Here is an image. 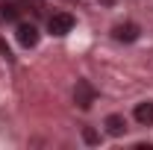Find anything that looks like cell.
<instances>
[{"label":"cell","instance_id":"1","mask_svg":"<svg viewBox=\"0 0 153 150\" xmlns=\"http://www.w3.org/2000/svg\"><path fill=\"white\" fill-rule=\"evenodd\" d=\"M94 97H97V91H94V85H91L88 79H76V88H74V103L79 106V109H88V106L94 103Z\"/></svg>","mask_w":153,"mask_h":150},{"label":"cell","instance_id":"2","mask_svg":"<svg viewBox=\"0 0 153 150\" xmlns=\"http://www.w3.org/2000/svg\"><path fill=\"white\" fill-rule=\"evenodd\" d=\"M47 30H50L53 36H68V33L74 30V18H71L68 12H53V15L47 18Z\"/></svg>","mask_w":153,"mask_h":150},{"label":"cell","instance_id":"3","mask_svg":"<svg viewBox=\"0 0 153 150\" xmlns=\"http://www.w3.org/2000/svg\"><path fill=\"white\" fill-rule=\"evenodd\" d=\"M18 41L24 44V47H36L38 44V27L36 24H18Z\"/></svg>","mask_w":153,"mask_h":150},{"label":"cell","instance_id":"4","mask_svg":"<svg viewBox=\"0 0 153 150\" xmlns=\"http://www.w3.org/2000/svg\"><path fill=\"white\" fill-rule=\"evenodd\" d=\"M138 33H141L138 24H130V21H127V24H118V27L112 30V38L115 41H135Z\"/></svg>","mask_w":153,"mask_h":150},{"label":"cell","instance_id":"5","mask_svg":"<svg viewBox=\"0 0 153 150\" xmlns=\"http://www.w3.org/2000/svg\"><path fill=\"white\" fill-rule=\"evenodd\" d=\"M133 115H135V121H138L141 127H153V103H150V100H144V103H138Z\"/></svg>","mask_w":153,"mask_h":150},{"label":"cell","instance_id":"6","mask_svg":"<svg viewBox=\"0 0 153 150\" xmlns=\"http://www.w3.org/2000/svg\"><path fill=\"white\" fill-rule=\"evenodd\" d=\"M106 132L115 135V138L124 135V132H127V118H124V115H109V118H106Z\"/></svg>","mask_w":153,"mask_h":150},{"label":"cell","instance_id":"7","mask_svg":"<svg viewBox=\"0 0 153 150\" xmlns=\"http://www.w3.org/2000/svg\"><path fill=\"white\" fill-rule=\"evenodd\" d=\"M0 15H3L6 21H15L18 18V3H15V0H6V3L0 6Z\"/></svg>","mask_w":153,"mask_h":150},{"label":"cell","instance_id":"8","mask_svg":"<svg viewBox=\"0 0 153 150\" xmlns=\"http://www.w3.org/2000/svg\"><path fill=\"white\" fill-rule=\"evenodd\" d=\"M82 135H85V141H88V144H94V141H97V135H94V132H91V130H85V132H82Z\"/></svg>","mask_w":153,"mask_h":150}]
</instances>
